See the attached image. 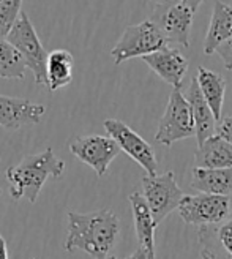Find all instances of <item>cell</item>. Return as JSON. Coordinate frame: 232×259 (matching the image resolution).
I'll use <instances>...</instances> for the list:
<instances>
[{
    "mask_svg": "<svg viewBox=\"0 0 232 259\" xmlns=\"http://www.w3.org/2000/svg\"><path fill=\"white\" fill-rule=\"evenodd\" d=\"M120 232L117 215L109 209L90 213L68 212V231L63 247L68 253L81 250L94 259H106Z\"/></svg>",
    "mask_w": 232,
    "mask_h": 259,
    "instance_id": "cell-1",
    "label": "cell"
},
{
    "mask_svg": "<svg viewBox=\"0 0 232 259\" xmlns=\"http://www.w3.org/2000/svg\"><path fill=\"white\" fill-rule=\"evenodd\" d=\"M63 171H65V161L59 160L51 147L41 153L29 155L19 164L10 166L7 169L11 198L15 201L24 198L32 204L36 202L48 177L59 179Z\"/></svg>",
    "mask_w": 232,
    "mask_h": 259,
    "instance_id": "cell-2",
    "label": "cell"
},
{
    "mask_svg": "<svg viewBox=\"0 0 232 259\" xmlns=\"http://www.w3.org/2000/svg\"><path fill=\"white\" fill-rule=\"evenodd\" d=\"M164 48H167L166 36L152 19H146L139 24L128 25L120 40L112 48L111 56L115 65H120L134 57L150 56Z\"/></svg>",
    "mask_w": 232,
    "mask_h": 259,
    "instance_id": "cell-3",
    "label": "cell"
},
{
    "mask_svg": "<svg viewBox=\"0 0 232 259\" xmlns=\"http://www.w3.org/2000/svg\"><path fill=\"white\" fill-rule=\"evenodd\" d=\"M196 136V125L190 103L180 89H172L163 117L160 119L155 141L171 147L174 142Z\"/></svg>",
    "mask_w": 232,
    "mask_h": 259,
    "instance_id": "cell-4",
    "label": "cell"
},
{
    "mask_svg": "<svg viewBox=\"0 0 232 259\" xmlns=\"http://www.w3.org/2000/svg\"><path fill=\"white\" fill-rule=\"evenodd\" d=\"M7 40L21 53L25 63H27V68H30L33 73L35 82L48 87L46 65L49 54L46 53L40 38H38L33 24L24 11H21L16 24L13 25L11 32L7 36Z\"/></svg>",
    "mask_w": 232,
    "mask_h": 259,
    "instance_id": "cell-5",
    "label": "cell"
},
{
    "mask_svg": "<svg viewBox=\"0 0 232 259\" xmlns=\"http://www.w3.org/2000/svg\"><path fill=\"white\" fill-rule=\"evenodd\" d=\"M143 194L157 225H160L171 212H174L185 196L172 171H167L161 176L146 174L143 177Z\"/></svg>",
    "mask_w": 232,
    "mask_h": 259,
    "instance_id": "cell-6",
    "label": "cell"
},
{
    "mask_svg": "<svg viewBox=\"0 0 232 259\" xmlns=\"http://www.w3.org/2000/svg\"><path fill=\"white\" fill-rule=\"evenodd\" d=\"M229 196L218 194H185L182 202L177 207L180 218L191 226H209L223 222L230 213Z\"/></svg>",
    "mask_w": 232,
    "mask_h": 259,
    "instance_id": "cell-7",
    "label": "cell"
},
{
    "mask_svg": "<svg viewBox=\"0 0 232 259\" xmlns=\"http://www.w3.org/2000/svg\"><path fill=\"white\" fill-rule=\"evenodd\" d=\"M103 125H105L108 135L119 144L120 150L133 158L146 171L147 176H157V157H155L152 146L146 139H143V136H139L133 128L117 119H108Z\"/></svg>",
    "mask_w": 232,
    "mask_h": 259,
    "instance_id": "cell-8",
    "label": "cell"
},
{
    "mask_svg": "<svg viewBox=\"0 0 232 259\" xmlns=\"http://www.w3.org/2000/svg\"><path fill=\"white\" fill-rule=\"evenodd\" d=\"M70 152L79 161L92 167L98 177H103L108 172L109 164L120 153V147L111 136L87 135L73 139Z\"/></svg>",
    "mask_w": 232,
    "mask_h": 259,
    "instance_id": "cell-9",
    "label": "cell"
},
{
    "mask_svg": "<svg viewBox=\"0 0 232 259\" xmlns=\"http://www.w3.org/2000/svg\"><path fill=\"white\" fill-rule=\"evenodd\" d=\"M193 19H195V11L180 0H174L172 4L157 7L152 21L160 27L167 43L190 48Z\"/></svg>",
    "mask_w": 232,
    "mask_h": 259,
    "instance_id": "cell-10",
    "label": "cell"
},
{
    "mask_svg": "<svg viewBox=\"0 0 232 259\" xmlns=\"http://www.w3.org/2000/svg\"><path fill=\"white\" fill-rule=\"evenodd\" d=\"M201 259H232V210L216 225L198 229Z\"/></svg>",
    "mask_w": 232,
    "mask_h": 259,
    "instance_id": "cell-11",
    "label": "cell"
},
{
    "mask_svg": "<svg viewBox=\"0 0 232 259\" xmlns=\"http://www.w3.org/2000/svg\"><path fill=\"white\" fill-rule=\"evenodd\" d=\"M46 108L30 100L0 95V126L5 130H19L25 125L40 123Z\"/></svg>",
    "mask_w": 232,
    "mask_h": 259,
    "instance_id": "cell-12",
    "label": "cell"
},
{
    "mask_svg": "<svg viewBox=\"0 0 232 259\" xmlns=\"http://www.w3.org/2000/svg\"><path fill=\"white\" fill-rule=\"evenodd\" d=\"M143 60L164 82L171 84L174 89L182 87V81L188 70V59L178 49L164 48L150 56L143 57Z\"/></svg>",
    "mask_w": 232,
    "mask_h": 259,
    "instance_id": "cell-13",
    "label": "cell"
},
{
    "mask_svg": "<svg viewBox=\"0 0 232 259\" xmlns=\"http://www.w3.org/2000/svg\"><path fill=\"white\" fill-rule=\"evenodd\" d=\"M185 97H187V100L190 103V108H191V112H193V119H195L196 139H198V146H199L205 139H209L210 136L215 135L218 122H216L210 106L207 105V101H205V98H204V95L201 92L196 77H193V79H191V82H190V85L187 89Z\"/></svg>",
    "mask_w": 232,
    "mask_h": 259,
    "instance_id": "cell-14",
    "label": "cell"
},
{
    "mask_svg": "<svg viewBox=\"0 0 232 259\" xmlns=\"http://www.w3.org/2000/svg\"><path fill=\"white\" fill-rule=\"evenodd\" d=\"M130 204H131L134 231H136L139 247L144 248L152 257H155V229H157L158 225L155 223V218L152 215V210L144 198V194L139 191L131 193Z\"/></svg>",
    "mask_w": 232,
    "mask_h": 259,
    "instance_id": "cell-15",
    "label": "cell"
},
{
    "mask_svg": "<svg viewBox=\"0 0 232 259\" xmlns=\"http://www.w3.org/2000/svg\"><path fill=\"white\" fill-rule=\"evenodd\" d=\"M195 166L205 169H227L232 167V144L220 135H213L198 146Z\"/></svg>",
    "mask_w": 232,
    "mask_h": 259,
    "instance_id": "cell-16",
    "label": "cell"
},
{
    "mask_svg": "<svg viewBox=\"0 0 232 259\" xmlns=\"http://www.w3.org/2000/svg\"><path fill=\"white\" fill-rule=\"evenodd\" d=\"M232 38V5L224 2H215L210 25L204 40V53L212 56L218 46Z\"/></svg>",
    "mask_w": 232,
    "mask_h": 259,
    "instance_id": "cell-17",
    "label": "cell"
},
{
    "mask_svg": "<svg viewBox=\"0 0 232 259\" xmlns=\"http://www.w3.org/2000/svg\"><path fill=\"white\" fill-rule=\"evenodd\" d=\"M191 188L205 194H218V196H230L232 194V167L227 169H205V167H193Z\"/></svg>",
    "mask_w": 232,
    "mask_h": 259,
    "instance_id": "cell-18",
    "label": "cell"
},
{
    "mask_svg": "<svg viewBox=\"0 0 232 259\" xmlns=\"http://www.w3.org/2000/svg\"><path fill=\"white\" fill-rule=\"evenodd\" d=\"M196 81L199 84L201 92L207 101V105L210 106L216 122H221V114H223V103H224V95H226V87L227 82L224 77L212 71L209 68L199 67L198 68V74H196Z\"/></svg>",
    "mask_w": 232,
    "mask_h": 259,
    "instance_id": "cell-19",
    "label": "cell"
},
{
    "mask_svg": "<svg viewBox=\"0 0 232 259\" xmlns=\"http://www.w3.org/2000/svg\"><path fill=\"white\" fill-rule=\"evenodd\" d=\"M74 59L73 54L67 49H56L48 56V89L51 92L67 87L73 79Z\"/></svg>",
    "mask_w": 232,
    "mask_h": 259,
    "instance_id": "cell-20",
    "label": "cell"
},
{
    "mask_svg": "<svg viewBox=\"0 0 232 259\" xmlns=\"http://www.w3.org/2000/svg\"><path fill=\"white\" fill-rule=\"evenodd\" d=\"M25 68H27V63L19 51L7 38H0V77L24 79Z\"/></svg>",
    "mask_w": 232,
    "mask_h": 259,
    "instance_id": "cell-21",
    "label": "cell"
},
{
    "mask_svg": "<svg viewBox=\"0 0 232 259\" xmlns=\"http://www.w3.org/2000/svg\"><path fill=\"white\" fill-rule=\"evenodd\" d=\"M22 0H0V38H7L21 15Z\"/></svg>",
    "mask_w": 232,
    "mask_h": 259,
    "instance_id": "cell-22",
    "label": "cell"
},
{
    "mask_svg": "<svg viewBox=\"0 0 232 259\" xmlns=\"http://www.w3.org/2000/svg\"><path fill=\"white\" fill-rule=\"evenodd\" d=\"M216 54L221 57L226 70H232V38L227 41H224L221 46H218Z\"/></svg>",
    "mask_w": 232,
    "mask_h": 259,
    "instance_id": "cell-23",
    "label": "cell"
},
{
    "mask_svg": "<svg viewBox=\"0 0 232 259\" xmlns=\"http://www.w3.org/2000/svg\"><path fill=\"white\" fill-rule=\"evenodd\" d=\"M216 133L232 144V117L230 115L226 119H221V122L216 126Z\"/></svg>",
    "mask_w": 232,
    "mask_h": 259,
    "instance_id": "cell-24",
    "label": "cell"
},
{
    "mask_svg": "<svg viewBox=\"0 0 232 259\" xmlns=\"http://www.w3.org/2000/svg\"><path fill=\"white\" fill-rule=\"evenodd\" d=\"M149 257H152V256H150L144 248H141V247H139V248H137L131 256L123 257V259H149ZM115 259H119V257H115ZM153 259H155V257H153Z\"/></svg>",
    "mask_w": 232,
    "mask_h": 259,
    "instance_id": "cell-25",
    "label": "cell"
},
{
    "mask_svg": "<svg viewBox=\"0 0 232 259\" xmlns=\"http://www.w3.org/2000/svg\"><path fill=\"white\" fill-rule=\"evenodd\" d=\"M0 259H8V247H7V240L4 236L0 234Z\"/></svg>",
    "mask_w": 232,
    "mask_h": 259,
    "instance_id": "cell-26",
    "label": "cell"
},
{
    "mask_svg": "<svg viewBox=\"0 0 232 259\" xmlns=\"http://www.w3.org/2000/svg\"><path fill=\"white\" fill-rule=\"evenodd\" d=\"M180 2H183L185 5H188L193 11L196 13V10L199 8V5H201L202 2H205V0H180Z\"/></svg>",
    "mask_w": 232,
    "mask_h": 259,
    "instance_id": "cell-27",
    "label": "cell"
},
{
    "mask_svg": "<svg viewBox=\"0 0 232 259\" xmlns=\"http://www.w3.org/2000/svg\"><path fill=\"white\" fill-rule=\"evenodd\" d=\"M152 2L157 7H163V5H167V4H172L174 0H152Z\"/></svg>",
    "mask_w": 232,
    "mask_h": 259,
    "instance_id": "cell-28",
    "label": "cell"
},
{
    "mask_svg": "<svg viewBox=\"0 0 232 259\" xmlns=\"http://www.w3.org/2000/svg\"><path fill=\"white\" fill-rule=\"evenodd\" d=\"M106 259H115V256H108Z\"/></svg>",
    "mask_w": 232,
    "mask_h": 259,
    "instance_id": "cell-29",
    "label": "cell"
},
{
    "mask_svg": "<svg viewBox=\"0 0 232 259\" xmlns=\"http://www.w3.org/2000/svg\"><path fill=\"white\" fill-rule=\"evenodd\" d=\"M0 194H2V190H0Z\"/></svg>",
    "mask_w": 232,
    "mask_h": 259,
    "instance_id": "cell-30",
    "label": "cell"
},
{
    "mask_svg": "<svg viewBox=\"0 0 232 259\" xmlns=\"http://www.w3.org/2000/svg\"><path fill=\"white\" fill-rule=\"evenodd\" d=\"M149 259H153V257H149Z\"/></svg>",
    "mask_w": 232,
    "mask_h": 259,
    "instance_id": "cell-31",
    "label": "cell"
},
{
    "mask_svg": "<svg viewBox=\"0 0 232 259\" xmlns=\"http://www.w3.org/2000/svg\"><path fill=\"white\" fill-rule=\"evenodd\" d=\"M32 259H35V257H32Z\"/></svg>",
    "mask_w": 232,
    "mask_h": 259,
    "instance_id": "cell-32",
    "label": "cell"
}]
</instances>
